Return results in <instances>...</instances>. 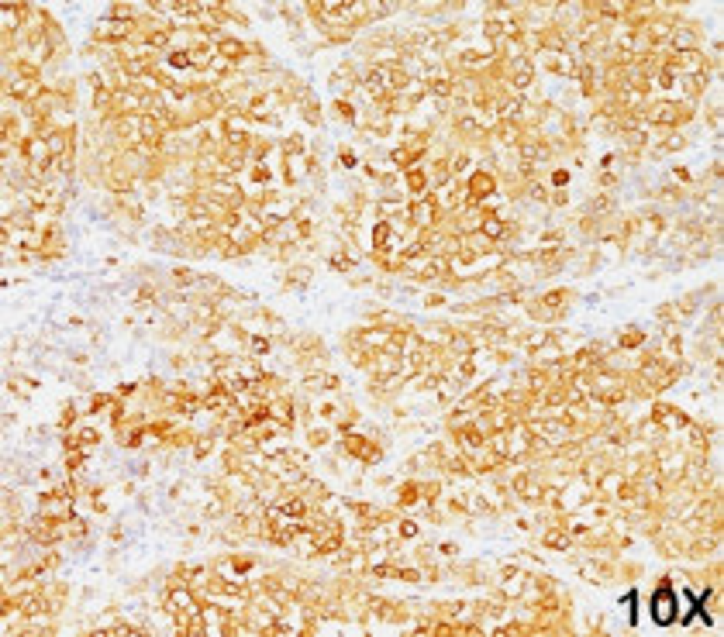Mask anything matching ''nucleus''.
<instances>
[{
    "mask_svg": "<svg viewBox=\"0 0 724 637\" xmlns=\"http://www.w3.org/2000/svg\"><path fill=\"white\" fill-rule=\"evenodd\" d=\"M672 592L669 589H662L659 596H655V603H652V616L659 620V623H672Z\"/></svg>",
    "mask_w": 724,
    "mask_h": 637,
    "instance_id": "nucleus-1",
    "label": "nucleus"
}]
</instances>
